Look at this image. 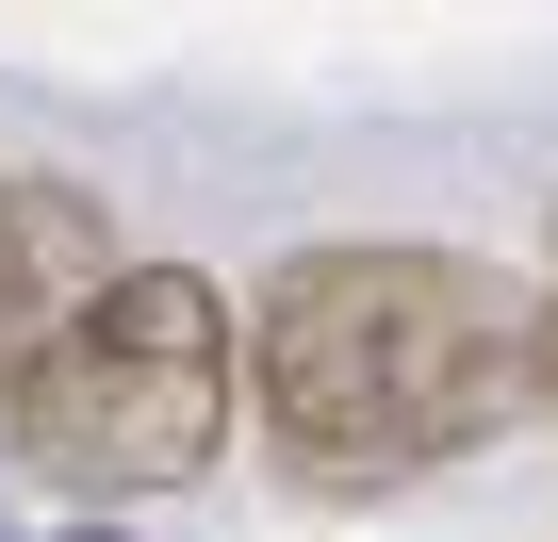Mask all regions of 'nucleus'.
<instances>
[{"mask_svg": "<svg viewBox=\"0 0 558 542\" xmlns=\"http://www.w3.org/2000/svg\"><path fill=\"white\" fill-rule=\"evenodd\" d=\"M116 297V230L83 181H0V395Z\"/></svg>", "mask_w": 558, "mask_h": 542, "instance_id": "obj_3", "label": "nucleus"}, {"mask_svg": "<svg viewBox=\"0 0 558 542\" xmlns=\"http://www.w3.org/2000/svg\"><path fill=\"white\" fill-rule=\"evenodd\" d=\"M50 542H132V526H50Z\"/></svg>", "mask_w": 558, "mask_h": 542, "instance_id": "obj_5", "label": "nucleus"}, {"mask_svg": "<svg viewBox=\"0 0 558 542\" xmlns=\"http://www.w3.org/2000/svg\"><path fill=\"white\" fill-rule=\"evenodd\" d=\"M542 411H558V263H542Z\"/></svg>", "mask_w": 558, "mask_h": 542, "instance_id": "obj_4", "label": "nucleus"}, {"mask_svg": "<svg viewBox=\"0 0 558 542\" xmlns=\"http://www.w3.org/2000/svg\"><path fill=\"white\" fill-rule=\"evenodd\" d=\"M230 411H246V313L197 280V263H116V297L0 395V444H17L50 493H197L230 460Z\"/></svg>", "mask_w": 558, "mask_h": 542, "instance_id": "obj_2", "label": "nucleus"}, {"mask_svg": "<svg viewBox=\"0 0 558 542\" xmlns=\"http://www.w3.org/2000/svg\"><path fill=\"white\" fill-rule=\"evenodd\" d=\"M0 542H17V526H0Z\"/></svg>", "mask_w": 558, "mask_h": 542, "instance_id": "obj_6", "label": "nucleus"}, {"mask_svg": "<svg viewBox=\"0 0 558 542\" xmlns=\"http://www.w3.org/2000/svg\"><path fill=\"white\" fill-rule=\"evenodd\" d=\"M246 411L329 509L411 493L542 411V297H509L476 246H296L246 297Z\"/></svg>", "mask_w": 558, "mask_h": 542, "instance_id": "obj_1", "label": "nucleus"}]
</instances>
